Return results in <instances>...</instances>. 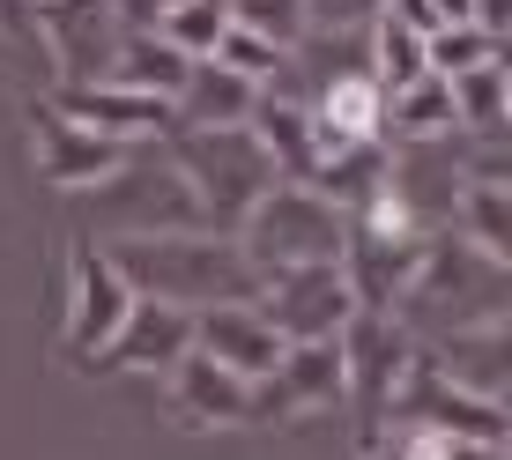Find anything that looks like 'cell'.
I'll return each mask as SVG.
<instances>
[{
	"label": "cell",
	"instance_id": "6da1fadb",
	"mask_svg": "<svg viewBox=\"0 0 512 460\" xmlns=\"http://www.w3.org/2000/svg\"><path fill=\"white\" fill-rule=\"evenodd\" d=\"M119 268L134 297H156V305L179 312H208V305H253L260 275L245 268L238 238H201V230H156V238H119L104 253Z\"/></svg>",
	"mask_w": 512,
	"mask_h": 460
},
{
	"label": "cell",
	"instance_id": "7a4b0ae2",
	"mask_svg": "<svg viewBox=\"0 0 512 460\" xmlns=\"http://www.w3.org/2000/svg\"><path fill=\"white\" fill-rule=\"evenodd\" d=\"M238 230H245L238 253H245V268H253V275L334 268V260H342V245H349L342 201H327V193H312V186H290V179H282L275 193H260V201L245 208Z\"/></svg>",
	"mask_w": 512,
	"mask_h": 460
},
{
	"label": "cell",
	"instance_id": "3957f363",
	"mask_svg": "<svg viewBox=\"0 0 512 460\" xmlns=\"http://www.w3.org/2000/svg\"><path fill=\"white\" fill-rule=\"evenodd\" d=\"M171 171L186 179L193 208H216L223 223H245V208L282 186L275 156L253 141V127H186L171 141Z\"/></svg>",
	"mask_w": 512,
	"mask_h": 460
},
{
	"label": "cell",
	"instance_id": "277c9868",
	"mask_svg": "<svg viewBox=\"0 0 512 460\" xmlns=\"http://www.w3.org/2000/svg\"><path fill=\"white\" fill-rule=\"evenodd\" d=\"M260 320H268L282 342H342V327L357 320V297H349V275L342 260L334 268H282V275H260Z\"/></svg>",
	"mask_w": 512,
	"mask_h": 460
},
{
	"label": "cell",
	"instance_id": "5b68a950",
	"mask_svg": "<svg viewBox=\"0 0 512 460\" xmlns=\"http://www.w3.org/2000/svg\"><path fill=\"white\" fill-rule=\"evenodd\" d=\"M342 394L372 401V409H394L401 401V379H409V327H394L386 312H357V320L342 327Z\"/></svg>",
	"mask_w": 512,
	"mask_h": 460
},
{
	"label": "cell",
	"instance_id": "8992f818",
	"mask_svg": "<svg viewBox=\"0 0 512 460\" xmlns=\"http://www.w3.org/2000/svg\"><path fill=\"white\" fill-rule=\"evenodd\" d=\"M193 349L253 386V379H268V371L282 364V349H290V342L260 320V305H208V312H193Z\"/></svg>",
	"mask_w": 512,
	"mask_h": 460
},
{
	"label": "cell",
	"instance_id": "52a82bcc",
	"mask_svg": "<svg viewBox=\"0 0 512 460\" xmlns=\"http://www.w3.org/2000/svg\"><path fill=\"white\" fill-rule=\"evenodd\" d=\"M186 349H193V312L156 305V297H134V312L119 320V334L97 349L90 364H112V371H171Z\"/></svg>",
	"mask_w": 512,
	"mask_h": 460
},
{
	"label": "cell",
	"instance_id": "ba28073f",
	"mask_svg": "<svg viewBox=\"0 0 512 460\" xmlns=\"http://www.w3.org/2000/svg\"><path fill=\"white\" fill-rule=\"evenodd\" d=\"M30 141H38V171L52 186H97L119 179V164H127V141H104L60 112H30Z\"/></svg>",
	"mask_w": 512,
	"mask_h": 460
},
{
	"label": "cell",
	"instance_id": "9c48e42d",
	"mask_svg": "<svg viewBox=\"0 0 512 460\" xmlns=\"http://www.w3.org/2000/svg\"><path fill=\"white\" fill-rule=\"evenodd\" d=\"M134 312V290L119 282V268L104 253H75V297H67V349L97 357L119 334V320Z\"/></svg>",
	"mask_w": 512,
	"mask_h": 460
},
{
	"label": "cell",
	"instance_id": "30bf717a",
	"mask_svg": "<svg viewBox=\"0 0 512 460\" xmlns=\"http://www.w3.org/2000/svg\"><path fill=\"white\" fill-rule=\"evenodd\" d=\"M52 112L75 119V127H90L104 141H134L141 134H164L171 127V104L156 97H134V90H112V82H82V90H52Z\"/></svg>",
	"mask_w": 512,
	"mask_h": 460
},
{
	"label": "cell",
	"instance_id": "8fae6325",
	"mask_svg": "<svg viewBox=\"0 0 512 460\" xmlns=\"http://www.w3.org/2000/svg\"><path fill=\"white\" fill-rule=\"evenodd\" d=\"M171 409L186 423H245V379L223 364H208L201 349H186L171 364Z\"/></svg>",
	"mask_w": 512,
	"mask_h": 460
},
{
	"label": "cell",
	"instance_id": "7c38bea8",
	"mask_svg": "<svg viewBox=\"0 0 512 460\" xmlns=\"http://www.w3.org/2000/svg\"><path fill=\"white\" fill-rule=\"evenodd\" d=\"M253 97H260V82H245L231 67H216V60H193L186 90L171 97V119H186V127H245Z\"/></svg>",
	"mask_w": 512,
	"mask_h": 460
},
{
	"label": "cell",
	"instance_id": "4fadbf2b",
	"mask_svg": "<svg viewBox=\"0 0 512 460\" xmlns=\"http://www.w3.org/2000/svg\"><path fill=\"white\" fill-rule=\"evenodd\" d=\"M386 127H394V141H446V134H461L453 127V90L438 75H416L409 90L386 97Z\"/></svg>",
	"mask_w": 512,
	"mask_h": 460
},
{
	"label": "cell",
	"instance_id": "5bb4252c",
	"mask_svg": "<svg viewBox=\"0 0 512 460\" xmlns=\"http://www.w3.org/2000/svg\"><path fill=\"white\" fill-rule=\"evenodd\" d=\"M446 90H453V127L461 134H498L505 127V60L468 67V75H453Z\"/></svg>",
	"mask_w": 512,
	"mask_h": 460
},
{
	"label": "cell",
	"instance_id": "9a60e30c",
	"mask_svg": "<svg viewBox=\"0 0 512 460\" xmlns=\"http://www.w3.org/2000/svg\"><path fill=\"white\" fill-rule=\"evenodd\" d=\"M223 30H231V0H171L164 23H156V38L179 45L186 60H208V52L223 45Z\"/></svg>",
	"mask_w": 512,
	"mask_h": 460
},
{
	"label": "cell",
	"instance_id": "2e32d148",
	"mask_svg": "<svg viewBox=\"0 0 512 460\" xmlns=\"http://www.w3.org/2000/svg\"><path fill=\"white\" fill-rule=\"evenodd\" d=\"M490 60H505V45H490L475 23H453V30H431V38H423V75H438V82L468 75V67H490Z\"/></svg>",
	"mask_w": 512,
	"mask_h": 460
},
{
	"label": "cell",
	"instance_id": "e0dca14e",
	"mask_svg": "<svg viewBox=\"0 0 512 460\" xmlns=\"http://www.w3.org/2000/svg\"><path fill=\"white\" fill-rule=\"evenodd\" d=\"M231 23L238 30H260V38H275L290 52L305 38V0H231Z\"/></svg>",
	"mask_w": 512,
	"mask_h": 460
},
{
	"label": "cell",
	"instance_id": "ac0fdd59",
	"mask_svg": "<svg viewBox=\"0 0 512 460\" xmlns=\"http://www.w3.org/2000/svg\"><path fill=\"white\" fill-rule=\"evenodd\" d=\"M208 60H216V67H231V75H245V82H268L275 75V60H282V45L275 38H260V30H223V45L216 52H208Z\"/></svg>",
	"mask_w": 512,
	"mask_h": 460
},
{
	"label": "cell",
	"instance_id": "d6986e66",
	"mask_svg": "<svg viewBox=\"0 0 512 460\" xmlns=\"http://www.w3.org/2000/svg\"><path fill=\"white\" fill-rule=\"evenodd\" d=\"M379 15H386V0H305V30H342V38L372 30Z\"/></svg>",
	"mask_w": 512,
	"mask_h": 460
},
{
	"label": "cell",
	"instance_id": "ffe728a7",
	"mask_svg": "<svg viewBox=\"0 0 512 460\" xmlns=\"http://www.w3.org/2000/svg\"><path fill=\"white\" fill-rule=\"evenodd\" d=\"M164 8H171V0H104V15L119 23V38H134V30H156V23H164Z\"/></svg>",
	"mask_w": 512,
	"mask_h": 460
},
{
	"label": "cell",
	"instance_id": "44dd1931",
	"mask_svg": "<svg viewBox=\"0 0 512 460\" xmlns=\"http://www.w3.org/2000/svg\"><path fill=\"white\" fill-rule=\"evenodd\" d=\"M475 30H483L490 45H505V30H512V0H475V15H468Z\"/></svg>",
	"mask_w": 512,
	"mask_h": 460
},
{
	"label": "cell",
	"instance_id": "7402d4cb",
	"mask_svg": "<svg viewBox=\"0 0 512 460\" xmlns=\"http://www.w3.org/2000/svg\"><path fill=\"white\" fill-rule=\"evenodd\" d=\"M423 15H431V30H453L475 15V0H423Z\"/></svg>",
	"mask_w": 512,
	"mask_h": 460
},
{
	"label": "cell",
	"instance_id": "603a6c76",
	"mask_svg": "<svg viewBox=\"0 0 512 460\" xmlns=\"http://www.w3.org/2000/svg\"><path fill=\"white\" fill-rule=\"evenodd\" d=\"M23 8H30V15H38V8H52V0H23Z\"/></svg>",
	"mask_w": 512,
	"mask_h": 460
}]
</instances>
